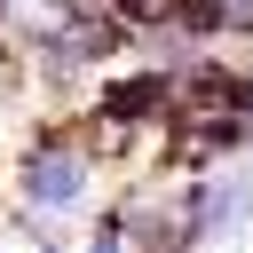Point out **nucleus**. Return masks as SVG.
Wrapping results in <instances>:
<instances>
[{
    "mask_svg": "<svg viewBox=\"0 0 253 253\" xmlns=\"http://www.w3.org/2000/svg\"><path fill=\"white\" fill-rule=\"evenodd\" d=\"M79 253H126V237H119V221H111V213H103V221H95V229H87V245H79Z\"/></svg>",
    "mask_w": 253,
    "mask_h": 253,
    "instance_id": "3",
    "label": "nucleus"
},
{
    "mask_svg": "<svg viewBox=\"0 0 253 253\" xmlns=\"http://www.w3.org/2000/svg\"><path fill=\"white\" fill-rule=\"evenodd\" d=\"M182 206V245H213V237H245L253 229V158H229V166H206L174 190Z\"/></svg>",
    "mask_w": 253,
    "mask_h": 253,
    "instance_id": "2",
    "label": "nucleus"
},
{
    "mask_svg": "<svg viewBox=\"0 0 253 253\" xmlns=\"http://www.w3.org/2000/svg\"><path fill=\"white\" fill-rule=\"evenodd\" d=\"M95 198V142L71 126H40L16 158V206L32 221H71Z\"/></svg>",
    "mask_w": 253,
    "mask_h": 253,
    "instance_id": "1",
    "label": "nucleus"
}]
</instances>
